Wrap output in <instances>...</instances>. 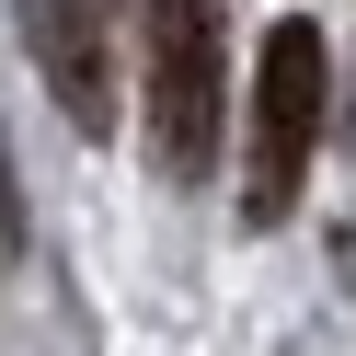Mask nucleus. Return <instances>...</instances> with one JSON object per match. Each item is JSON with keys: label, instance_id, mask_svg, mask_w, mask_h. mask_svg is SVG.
<instances>
[{"label": "nucleus", "instance_id": "1", "mask_svg": "<svg viewBox=\"0 0 356 356\" xmlns=\"http://www.w3.org/2000/svg\"><path fill=\"white\" fill-rule=\"evenodd\" d=\"M138 115L172 184L218 161V127H230V12L218 0H138Z\"/></svg>", "mask_w": 356, "mask_h": 356}, {"label": "nucleus", "instance_id": "2", "mask_svg": "<svg viewBox=\"0 0 356 356\" xmlns=\"http://www.w3.org/2000/svg\"><path fill=\"white\" fill-rule=\"evenodd\" d=\"M322 115H333V47L322 24L287 12L276 35L253 47V138H241V218L276 230L310 184V149H322Z\"/></svg>", "mask_w": 356, "mask_h": 356}, {"label": "nucleus", "instance_id": "3", "mask_svg": "<svg viewBox=\"0 0 356 356\" xmlns=\"http://www.w3.org/2000/svg\"><path fill=\"white\" fill-rule=\"evenodd\" d=\"M127 24H138V0H24V47L47 70L58 115L81 138L115 127V70H127Z\"/></svg>", "mask_w": 356, "mask_h": 356}, {"label": "nucleus", "instance_id": "4", "mask_svg": "<svg viewBox=\"0 0 356 356\" xmlns=\"http://www.w3.org/2000/svg\"><path fill=\"white\" fill-rule=\"evenodd\" d=\"M0 241H24V195H12V161H0Z\"/></svg>", "mask_w": 356, "mask_h": 356}]
</instances>
